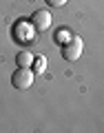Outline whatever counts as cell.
I'll list each match as a JSON object with an SVG mask.
<instances>
[{
	"mask_svg": "<svg viewBox=\"0 0 104 133\" xmlns=\"http://www.w3.org/2000/svg\"><path fill=\"white\" fill-rule=\"evenodd\" d=\"M33 78H36V73L31 71V66H18L16 73L11 76V84L20 91H27V89H31Z\"/></svg>",
	"mask_w": 104,
	"mask_h": 133,
	"instance_id": "6da1fadb",
	"label": "cell"
},
{
	"mask_svg": "<svg viewBox=\"0 0 104 133\" xmlns=\"http://www.w3.org/2000/svg\"><path fill=\"white\" fill-rule=\"evenodd\" d=\"M82 49H84V42H82L80 36H69V40L62 44V58L73 62L82 56Z\"/></svg>",
	"mask_w": 104,
	"mask_h": 133,
	"instance_id": "7a4b0ae2",
	"label": "cell"
},
{
	"mask_svg": "<svg viewBox=\"0 0 104 133\" xmlns=\"http://www.w3.org/2000/svg\"><path fill=\"white\" fill-rule=\"evenodd\" d=\"M51 24H53V18H51V14H49L47 9H38L31 16V27L36 29V31H47Z\"/></svg>",
	"mask_w": 104,
	"mask_h": 133,
	"instance_id": "3957f363",
	"label": "cell"
},
{
	"mask_svg": "<svg viewBox=\"0 0 104 133\" xmlns=\"http://www.w3.org/2000/svg\"><path fill=\"white\" fill-rule=\"evenodd\" d=\"M44 69H47V58H44V56H33L31 71L36 73V76H40V73H44Z\"/></svg>",
	"mask_w": 104,
	"mask_h": 133,
	"instance_id": "277c9868",
	"label": "cell"
},
{
	"mask_svg": "<svg viewBox=\"0 0 104 133\" xmlns=\"http://www.w3.org/2000/svg\"><path fill=\"white\" fill-rule=\"evenodd\" d=\"M31 31H36V29H29V31H24L22 29V24H18V27H16V40H18V42H31Z\"/></svg>",
	"mask_w": 104,
	"mask_h": 133,
	"instance_id": "5b68a950",
	"label": "cell"
},
{
	"mask_svg": "<svg viewBox=\"0 0 104 133\" xmlns=\"http://www.w3.org/2000/svg\"><path fill=\"white\" fill-rule=\"evenodd\" d=\"M31 62H33V56L29 51H20L16 56V64L18 66H31Z\"/></svg>",
	"mask_w": 104,
	"mask_h": 133,
	"instance_id": "8992f818",
	"label": "cell"
},
{
	"mask_svg": "<svg viewBox=\"0 0 104 133\" xmlns=\"http://www.w3.org/2000/svg\"><path fill=\"white\" fill-rule=\"evenodd\" d=\"M69 0H47V5L49 7H64Z\"/></svg>",
	"mask_w": 104,
	"mask_h": 133,
	"instance_id": "52a82bcc",
	"label": "cell"
}]
</instances>
